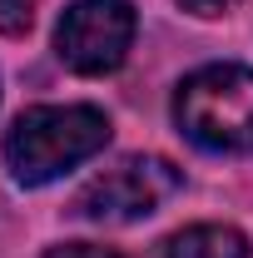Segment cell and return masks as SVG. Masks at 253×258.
I'll list each match as a JSON object with an SVG mask.
<instances>
[{
    "label": "cell",
    "instance_id": "6",
    "mask_svg": "<svg viewBox=\"0 0 253 258\" xmlns=\"http://www.w3.org/2000/svg\"><path fill=\"white\" fill-rule=\"evenodd\" d=\"M40 0H0V35H25L35 25Z\"/></svg>",
    "mask_w": 253,
    "mask_h": 258
},
{
    "label": "cell",
    "instance_id": "4",
    "mask_svg": "<svg viewBox=\"0 0 253 258\" xmlns=\"http://www.w3.org/2000/svg\"><path fill=\"white\" fill-rule=\"evenodd\" d=\"M134 30L139 15L129 0H70L55 25V55L75 75H109L124 64Z\"/></svg>",
    "mask_w": 253,
    "mask_h": 258
},
{
    "label": "cell",
    "instance_id": "3",
    "mask_svg": "<svg viewBox=\"0 0 253 258\" xmlns=\"http://www.w3.org/2000/svg\"><path fill=\"white\" fill-rule=\"evenodd\" d=\"M184 184V174L159 154H134L119 159L114 169L95 174L85 189L75 194V214L90 219V224H134V219H149L159 214V204H169Z\"/></svg>",
    "mask_w": 253,
    "mask_h": 258
},
{
    "label": "cell",
    "instance_id": "2",
    "mask_svg": "<svg viewBox=\"0 0 253 258\" xmlns=\"http://www.w3.org/2000/svg\"><path fill=\"white\" fill-rule=\"evenodd\" d=\"M179 134L209 154H253V70L204 64L174 90Z\"/></svg>",
    "mask_w": 253,
    "mask_h": 258
},
{
    "label": "cell",
    "instance_id": "7",
    "mask_svg": "<svg viewBox=\"0 0 253 258\" xmlns=\"http://www.w3.org/2000/svg\"><path fill=\"white\" fill-rule=\"evenodd\" d=\"M45 258H119L114 248H99V243H60V248H50Z\"/></svg>",
    "mask_w": 253,
    "mask_h": 258
},
{
    "label": "cell",
    "instance_id": "1",
    "mask_svg": "<svg viewBox=\"0 0 253 258\" xmlns=\"http://www.w3.org/2000/svg\"><path fill=\"white\" fill-rule=\"evenodd\" d=\"M109 144V119L95 104H35L5 134V169L20 189H40L95 159Z\"/></svg>",
    "mask_w": 253,
    "mask_h": 258
},
{
    "label": "cell",
    "instance_id": "5",
    "mask_svg": "<svg viewBox=\"0 0 253 258\" xmlns=\"http://www.w3.org/2000/svg\"><path fill=\"white\" fill-rule=\"evenodd\" d=\"M164 258H248V238L233 224H194L169 238Z\"/></svg>",
    "mask_w": 253,
    "mask_h": 258
},
{
    "label": "cell",
    "instance_id": "8",
    "mask_svg": "<svg viewBox=\"0 0 253 258\" xmlns=\"http://www.w3.org/2000/svg\"><path fill=\"white\" fill-rule=\"evenodd\" d=\"M179 5H184L189 15H199V20H209V15H228L238 0H179Z\"/></svg>",
    "mask_w": 253,
    "mask_h": 258
}]
</instances>
